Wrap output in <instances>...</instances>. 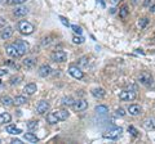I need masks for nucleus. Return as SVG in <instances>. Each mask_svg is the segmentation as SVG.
Wrapping results in <instances>:
<instances>
[{
  "instance_id": "obj_1",
  "label": "nucleus",
  "mask_w": 155,
  "mask_h": 144,
  "mask_svg": "<svg viewBox=\"0 0 155 144\" xmlns=\"http://www.w3.org/2000/svg\"><path fill=\"white\" fill-rule=\"evenodd\" d=\"M70 116V113L65 109H56L53 112H49L47 114V122L48 124H57L61 121H65Z\"/></svg>"
},
{
  "instance_id": "obj_2",
  "label": "nucleus",
  "mask_w": 155,
  "mask_h": 144,
  "mask_svg": "<svg viewBox=\"0 0 155 144\" xmlns=\"http://www.w3.org/2000/svg\"><path fill=\"white\" fill-rule=\"evenodd\" d=\"M17 30L19 33H22V35H31V33L35 31V26L30 23L28 21H19L17 23Z\"/></svg>"
},
{
  "instance_id": "obj_3",
  "label": "nucleus",
  "mask_w": 155,
  "mask_h": 144,
  "mask_svg": "<svg viewBox=\"0 0 155 144\" xmlns=\"http://www.w3.org/2000/svg\"><path fill=\"white\" fill-rule=\"evenodd\" d=\"M122 133H123L122 127H111V129H109V130H106L104 133V138L115 140V139H118L120 135H122Z\"/></svg>"
},
{
  "instance_id": "obj_4",
  "label": "nucleus",
  "mask_w": 155,
  "mask_h": 144,
  "mask_svg": "<svg viewBox=\"0 0 155 144\" xmlns=\"http://www.w3.org/2000/svg\"><path fill=\"white\" fill-rule=\"evenodd\" d=\"M153 81H154L153 76H151V74H150V72H147V71L141 72V74H140V76H138V83L141 84V85H143V86H151V85H153Z\"/></svg>"
},
{
  "instance_id": "obj_5",
  "label": "nucleus",
  "mask_w": 155,
  "mask_h": 144,
  "mask_svg": "<svg viewBox=\"0 0 155 144\" xmlns=\"http://www.w3.org/2000/svg\"><path fill=\"white\" fill-rule=\"evenodd\" d=\"M51 58L53 62H57V63H62V62L67 61V53L64 50H56L52 53Z\"/></svg>"
},
{
  "instance_id": "obj_6",
  "label": "nucleus",
  "mask_w": 155,
  "mask_h": 144,
  "mask_svg": "<svg viewBox=\"0 0 155 144\" xmlns=\"http://www.w3.org/2000/svg\"><path fill=\"white\" fill-rule=\"evenodd\" d=\"M67 72H69L72 77L76 79V80H81V79L84 77V72L81 71L78 66H70L69 70H67Z\"/></svg>"
},
{
  "instance_id": "obj_7",
  "label": "nucleus",
  "mask_w": 155,
  "mask_h": 144,
  "mask_svg": "<svg viewBox=\"0 0 155 144\" xmlns=\"http://www.w3.org/2000/svg\"><path fill=\"white\" fill-rule=\"evenodd\" d=\"M13 45L16 46V49L18 50V53L22 55H25L26 54V52L28 50V44L26 41H23V40H17L16 42H13Z\"/></svg>"
},
{
  "instance_id": "obj_8",
  "label": "nucleus",
  "mask_w": 155,
  "mask_h": 144,
  "mask_svg": "<svg viewBox=\"0 0 155 144\" xmlns=\"http://www.w3.org/2000/svg\"><path fill=\"white\" fill-rule=\"evenodd\" d=\"M137 94L133 90H123V92L119 93V98L122 100H134Z\"/></svg>"
},
{
  "instance_id": "obj_9",
  "label": "nucleus",
  "mask_w": 155,
  "mask_h": 144,
  "mask_svg": "<svg viewBox=\"0 0 155 144\" xmlns=\"http://www.w3.org/2000/svg\"><path fill=\"white\" fill-rule=\"evenodd\" d=\"M49 103L47 100H40L38 104H36V112L39 114H45L48 111H49Z\"/></svg>"
},
{
  "instance_id": "obj_10",
  "label": "nucleus",
  "mask_w": 155,
  "mask_h": 144,
  "mask_svg": "<svg viewBox=\"0 0 155 144\" xmlns=\"http://www.w3.org/2000/svg\"><path fill=\"white\" fill-rule=\"evenodd\" d=\"M51 74H52V68L49 64H41L38 70V75L40 76V77H48Z\"/></svg>"
},
{
  "instance_id": "obj_11",
  "label": "nucleus",
  "mask_w": 155,
  "mask_h": 144,
  "mask_svg": "<svg viewBox=\"0 0 155 144\" xmlns=\"http://www.w3.org/2000/svg\"><path fill=\"white\" fill-rule=\"evenodd\" d=\"M72 108H74L75 111H84V109L88 108V103H87L84 99H78L74 102V104H72Z\"/></svg>"
},
{
  "instance_id": "obj_12",
  "label": "nucleus",
  "mask_w": 155,
  "mask_h": 144,
  "mask_svg": "<svg viewBox=\"0 0 155 144\" xmlns=\"http://www.w3.org/2000/svg\"><path fill=\"white\" fill-rule=\"evenodd\" d=\"M13 35V28L11 26H4V28L2 30V32H0V37H2L3 40H8V39H11Z\"/></svg>"
},
{
  "instance_id": "obj_13",
  "label": "nucleus",
  "mask_w": 155,
  "mask_h": 144,
  "mask_svg": "<svg viewBox=\"0 0 155 144\" xmlns=\"http://www.w3.org/2000/svg\"><path fill=\"white\" fill-rule=\"evenodd\" d=\"M5 52H7V54H8L9 57H12V58H19V57H21V54L18 53V50L16 49V46H14L13 44L7 45Z\"/></svg>"
},
{
  "instance_id": "obj_14",
  "label": "nucleus",
  "mask_w": 155,
  "mask_h": 144,
  "mask_svg": "<svg viewBox=\"0 0 155 144\" xmlns=\"http://www.w3.org/2000/svg\"><path fill=\"white\" fill-rule=\"evenodd\" d=\"M128 112H129L130 116H138V114H141L142 108L140 107L138 104H130L128 107Z\"/></svg>"
},
{
  "instance_id": "obj_15",
  "label": "nucleus",
  "mask_w": 155,
  "mask_h": 144,
  "mask_svg": "<svg viewBox=\"0 0 155 144\" xmlns=\"http://www.w3.org/2000/svg\"><path fill=\"white\" fill-rule=\"evenodd\" d=\"M36 90H38V88H36V84H34V83H30V84H27L25 88H23V92H25V94L26 95H34L36 93Z\"/></svg>"
},
{
  "instance_id": "obj_16",
  "label": "nucleus",
  "mask_w": 155,
  "mask_h": 144,
  "mask_svg": "<svg viewBox=\"0 0 155 144\" xmlns=\"http://www.w3.org/2000/svg\"><path fill=\"white\" fill-rule=\"evenodd\" d=\"M5 130H7V133L12 134V135H19V134L22 133L21 129L17 127L16 125H8V126L5 127Z\"/></svg>"
},
{
  "instance_id": "obj_17",
  "label": "nucleus",
  "mask_w": 155,
  "mask_h": 144,
  "mask_svg": "<svg viewBox=\"0 0 155 144\" xmlns=\"http://www.w3.org/2000/svg\"><path fill=\"white\" fill-rule=\"evenodd\" d=\"M27 13H28V9L26 7H18L14 9V16L16 17H25L27 16Z\"/></svg>"
},
{
  "instance_id": "obj_18",
  "label": "nucleus",
  "mask_w": 155,
  "mask_h": 144,
  "mask_svg": "<svg viewBox=\"0 0 155 144\" xmlns=\"http://www.w3.org/2000/svg\"><path fill=\"white\" fill-rule=\"evenodd\" d=\"M92 95H93V97L94 98H104L105 97V95H106V92H105V90L102 89V88H96V89H93V90H92Z\"/></svg>"
},
{
  "instance_id": "obj_19",
  "label": "nucleus",
  "mask_w": 155,
  "mask_h": 144,
  "mask_svg": "<svg viewBox=\"0 0 155 144\" xmlns=\"http://www.w3.org/2000/svg\"><path fill=\"white\" fill-rule=\"evenodd\" d=\"M23 139H25L26 142H28V143H38L39 142V138L32 133H26L25 135H23Z\"/></svg>"
},
{
  "instance_id": "obj_20",
  "label": "nucleus",
  "mask_w": 155,
  "mask_h": 144,
  "mask_svg": "<svg viewBox=\"0 0 155 144\" xmlns=\"http://www.w3.org/2000/svg\"><path fill=\"white\" fill-rule=\"evenodd\" d=\"M143 126L146 130H155V118L151 117V118H147L146 121H145Z\"/></svg>"
},
{
  "instance_id": "obj_21",
  "label": "nucleus",
  "mask_w": 155,
  "mask_h": 144,
  "mask_svg": "<svg viewBox=\"0 0 155 144\" xmlns=\"http://www.w3.org/2000/svg\"><path fill=\"white\" fill-rule=\"evenodd\" d=\"M0 102H2L3 105H5V107H11V105L14 104V99H12L11 97H8V95H5V97L0 98Z\"/></svg>"
},
{
  "instance_id": "obj_22",
  "label": "nucleus",
  "mask_w": 155,
  "mask_h": 144,
  "mask_svg": "<svg viewBox=\"0 0 155 144\" xmlns=\"http://www.w3.org/2000/svg\"><path fill=\"white\" fill-rule=\"evenodd\" d=\"M11 120H12V116L9 113L7 112H4V113H0V124H8V122H11Z\"/></svg>"
},
{
  "instance_id": "obj_23",
  "label": "nucleus",
  "mask_w": 155,
  "mask_h": 144,
  "mask_svg": "<svg viewBox=\"0 0 155 144\" xmlns=\"http://www.w3.org/2000/svg\"><path fill=\"white\" fill-rule=\"evenodd\" d=\"M26 102H27V99L23 95H18V97L14 98V104L16 105H23V104H26Z\"/></svg>"
},
{
  "instance_id": "obj_24",
  "label": "nucleus",
  "mask_w": 155,
  "mask_h": 144,
  "mask_svg": "<svg viewBox=\"0 0 155 144\" xmlns=\"http://www.w3.org/2000/svg\"><path fill=\"white\" fill-rule=\"evenodd\" d=\"M128 14H129V9H128L127 5H124V7H122L119 9V17L120 18H123V20H124V18H127Z\"/></svg>"
},
{
  "instance_id": "obj_25",
  "label": "nucleus",
  "mask_w": 155,
  "mask_h": 144,
  "mask_svg": "<svg viewBox=\"0 0 155 144\" xmlns=\"http://www.w3.org/2000/svg\"><path fill=\"white\" fill-rule=\"evenodd\" d=\"M74 102H75V100L72 99L71 97H65V98H62V104H64L65 107H72Z\"/></svg>"
},
{
  "instance_id": "obj_26",
  "label": "nucleus",
  "mask_w": 155,
  "mask_h": 144,
  "mask_svg": "<svg viewBox=\"0 0 155 144\" xmlns=\"http://www.w3.org/2000/svg\"><path fill=\"white\" fill-rule=\"evenodd\" d=\"M94 111L97 113H100V114H106L109 112V108L106 107V105H97V107L94 108Z\"/></svg>"
},
{
  "instance_id": "obj_27",
  "label": "nucleus",
  "mask_w": 155,
  "mask_h": 144,
  "mask_svg": "<svg viewBox=\"0 0 155 144\" xmlns=\"http://www.w3.org/2000/svg\"><path fill=\"white\" fill-rule=\"evenodd\" d=\"M23 64H25L26 68H32L34 66H35V59L34 58H26L23 61Z\"/></svg>"
},
{
  "instance_id": "obj_28",
  "label": "nucleus",
  "mask_w": 155,
  "mask_h": 144,
  "mask_svg": "<svg viewBox=\"0 0 155 144\" xmlns=\"http://www.w3.org/2000/svg\"><path fill=\"white\" fill-rule=\"evenodd\" d=\"M128 133H129L132 136H134V138H138V136H140V131H138L134 126H128Z\"/></svg>"
},
{
  "instance_id": "obj_29",
  "label": "nucleus",
  "mask_w": 155,
  "mask_h": 144,
  "mask_svg": "<svg viewBox=\"0 0 155 144\" xmlns=\"http://www.w3.org/2000/svg\"><path fill=\"white\" fill-rule=\"evenodd\" d=\"M147 25H149V18L143 17V18H141V20H138V26H140V28H145Z\"/></svg>"
},
{
  "instance_id": "obj_30",
  "label": "nucleus",
  "mask_w": 155,
  "mask_h": 144,
  "mask_svg": "<svg viewBox=\"0 0 155 144\" xmlns=\"http://www.w3.org/2000/svg\"><path fill=\"white\" fill-rule=\"evenodd\" d=\"M72 42H74V44H83V42H84V39H83V37H81V36H74V37H72Z\"/></svg>"
},
{
  "instance_id": "obj_31",
  "label": "nucleus",
  "mask_w": 155,
  "mask_h": 144,
  "mask_svg": "<svg viewBox=\"0 0 155 144\" xmlns=\"http://www.w3.org/2000/svg\"><path fill=\"white\" fill-rule=\"evenodd\" d=\"M70 27L72 28V31H74L75 33H78V35H81V32H83V30H81V27H79L78 25H71Z\"/></svg>"
},
{
  "instance_id": "obj_32",
  "label": "nucleus",
  "mask_w": 155,
  "mask_h": 144,
  "mask_svg": "<svg viewBox=\"0 0 155 144\" xmlns=\"http://www.w3.org/2000/svg\"><path fill=\"white\" fill-rule=\"evenodd\" d=\"M4 64H7V66H9V67H12V68H14V70H18V68H19L18 64H17V63H14L13 61H5V62H4Z\"/></svg>"
},
{
  "instance_id": "obj_33",
  "label": "nucleus",
  "mask_w": 155,
  "mask_h": 144,
  "mask_svg": "<svg viewBox=\"0 0 155 144\" xmlns=\"http://www.w3.org/2000/svg\"><path fill=\"white\" fill-rule=\"evenodd\" d=\"M27 127L30 129V130H34V129L38 127V121H28L27 122Z\"/></svg>"
},
{
  "instance_id": "obj_34",
  "label": "nucleus",
  "mask_w": 155,
  "mask_h": 144,
  "mask_svg": "<svg viewBox=\"0 0 155 144\" xmlns=\"http://www.w3.org/2000/svg\"><path fill=\"white\" fill-rule=\"evenodd\" d=\"M21 80H22V77H12L11 79V85H18L19 83H21Z\"/></svg>"
},
{
  "instance_id": "obj_35",
  "label": "nucleus",
  "mask_w": 155,
  "mask_h": 144,
  "mask_svg": "<svg viewBox=\"0 0 155 144\" xmlns=\"http://www.w3.org/2000/svg\"><path fill=\"white\" fill-rule=\"evenodd\" d=\"M58 18H60V21L62 22V25H64V26H66V27H69V26H70V23H69V21H67V20H66V18H65V17H62V16H60V17H58Z\"/></svg>"
},
{
  "instance_id": "obj_36",
  "label": "nucleus",
  "mask_w": 155,
  "mask_h": 144,
  "mask_svg": "<svg viewBox=\"0 0 155 144\" xmlns=\"http://www.w3.org/2000/svg\"><path fill=\"white\" fill-rule=\"evenodd\" d=\"M153 4H154V0H143V7H145V8L151 7Z\"/></svg>"
},
{
  "instance_id": "obj_37",
  "label": "nucleus",
  "mask_w": 155,
  "mask_h": 144,
  "mask_svg": "<svg viewBox=\"0 0 155 144\" xmlns=\"http://www.w3.org/2000/svg\"><path fill=\"white\" fill-rule=\"evenodd\" d=\"M96 3H97V5H100V8H102V9L106 8V4L104 0H96Z\"/></svg>"
},
{
  "instance_id": "obj_38",
  "label": "nucleus",
  "mask_w": 155,
  "mask_h": 144,
  "mask_svg": "<svg viewBox=\"0 0 155 144\" xmlns=\"http://www.w3.org/2000/svg\"><path fill=\"white\" fill-rule=\"evenodd\" d=\"M26 0H9V3L11 4H23Z\"/></svg>"
},
{
  "instance_id": "obj_39",
  "label": "nucleus",
  "mask_w": 155,
  "mask_h": 144,
  "mask_svg": "<svg viewBox=\"0 0 155 144\" xmlns=\"http://www.w3.org/2000/svg\"><path fill=\"white\" fill-rule=\"evenodd\" d=\"M116 114H119V116H125V112H124V109H123V108H119V109H116Z\"/></svg>"
},
{
  "instance_id": "obj_40",
  "label": "nucleus",
  "mask_w": 155,
  "mask_h": 144,
  "mask_svg": "<svg viewBox=\"0 0 155 144\" xmlns=\"http://www.w3.org/2000/svg\"><path fill=\"white\" fill-rule=\"evenodd\" d=\"M87 59H88L87 57H81V58L79 59V63L83 64V66H85V64H87Z\"/></svg>"
},
{
  "instance_id": "obj_41",
  "label": "nucleus",
  "mask_w": 155,
  "mask_h": 144,
  "mask_svg": "<svg viewBox=\"0 0 155 144\" xmlns=\"http://www.w3.org/2000/svg\"><path fill=\"white\" fill-rule=\"evenodd\" d=\"M5 75H8V70L7 68H0V77H2V76H5Z\"/></svg>"
},
{
  "instance_id": "obj_42",
  "label": "nucleus",
  "mask_w": 155,
  "mask_h": 144,
  "mask_svg": "<svg viewBox=\"0 0 155 144\" xmlns=\"http://www.w3.org/2000/svg\"><path fill=\"white\" fill-rule=\"evenodd\" d=\"M5 25H7V21L3 17H0V26H5Z\"/></svg>"
},
{
  "instance_id": "obj_43",
  "label": "nucleus",
  "mask_w": 155,
  "mask_h": 144,
  "mask_svg": "<svg viewBox=\"0 0 155 144\" xmlns=\"http://www.w3.org/2000/svg\"><path fill=\"white\" fill-rule=\"evenodd\" d=\"M12 143L13 144H22V142L19 139H12Z\"/></svg>"
},
{
  "instance_id": "obj_44",
  "label": "nucleus",
  "mask_w": 155,
  "mask_h": 144,
  "mask_svg": "<svg viewBox=\"0 0 155 144\" xmlns=\"http://www.w3.org/2000/svg\"><path fill=\"white\" fill-rule=\"evenodd\" d=\"M110 2H111V3H113V4H114V5H115V4H119L120 2H122V0H110Z\"/></svg>"
},
{
  "instance_id": "obj_45",
  "label": "nucleus",
  "mask_w": 155,
  "mask_h": 144,
  "mask_svg": "<svg viewBox=\"0 0 155 144\" xmlns=\"http://www.w3.org/2000/svg\"><path fill=\"white\" fill-rule=\"evenodd\" d=\"M150 12H153V13H155V4H153L151 7H150Z\"/></svg>"
},
{
  "instance_id": "obj_46",
  "label": "nucleus",
  "mask_w": 155,
  "mask_h": 144,
  "mask_svg": "<svg viewBox=\"0 0 155 144\" xmlns=\"http://www.w3.org/2000/svg\"><path fill=\"white\" fill-rule=\"evenodd\" d=\"M132 3L133 4H137V0H132Z\"/></svg>"
},
{
  "instance_id": "obj_47",
  "label": "nucleus",
  "mask_w": 155,
  "mask_h": 144,
  "mask_svg": "<svg viewBox=\"0 0 155 144\" xmlns=\"http://www.w3.org/2000/svg\"><path fill=\"white\" fill-rule=\"evenodd\" d=\"M3 2H4V0H0V3H3Z\"/></svg>"
},
{
  "instance_id": "obj_48",
  "label": "nucleus",
  "mask_w": 155,
  "mask_h": 144,
  "mask_svg": "<svg viewBox=\"0 0 155 144\" xmlns=\"http://www.w3.org/2000/svg\"><path fill=\"white\" fill-rule=\"evenodd\" d=\"M0 143H2V140H0Z\"/></svg>"
}]
</instances>
